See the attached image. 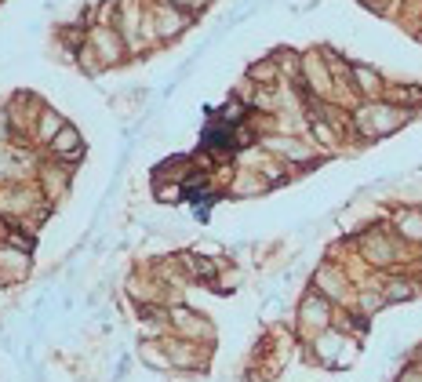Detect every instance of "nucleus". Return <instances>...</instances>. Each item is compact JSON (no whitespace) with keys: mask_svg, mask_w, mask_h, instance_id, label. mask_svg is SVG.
I'll list each match as a JSON object with an SVG mask.
<instances>
[{"mask_svg":"<svg viewBox=\"0 0 422 382\" xmlns=\"http://www.w3.org/2000/svg\"><path fill=\"white\" fill-rule=\"evenodd\" d=\"M55 149L63 153V149H77V132L73 127H63V132L55 135Z\"/></svg>","mask_w":422,"mask_h":382,"instance_id":"obj_1","label":"nucleus"},{"mask_svg":"<svg viewBox=\"0 0 422 382\" xmlns=\"http://www.w3.org/2000/svg\"><path fill=\"white\" fill-rule=\"evenodd\" d=\"M386 299H394V302H401V299H411V288H408L404 280H394V284L386 288Z\"/></svg>","mask_w":422,"mask_h":382,"instance_id":"obj_2","label":"nucleus"},{"mask_svg":"<svg viewBox=\"0 0 422 382\" xmlns=\"http://www.w3.org/2000/svg\"><path fill=\"white\" fill-rule=\"evenodd\" d=\"M404 233L422 240V215H404Z\"/></svg>","mask_w":422,"mask_h":382,"instance_id":"obj_3","label":"nucleus"},{"mask_svg":"<svg viewBox=\"0 0 422 382\" xmlns=\"http://www.w3.org/2000/svg\"><path fill=\"white\" fill-rule=\"evenodd\" d=\"M339 342H342V339H335V335H331V339H320V346H317V349H320V357H331V354L339 349Z\"/></svg>","mask_w":422,"mask_h":382,"instance_id":"obj_4","label":"nucleus"}]
</instances>
